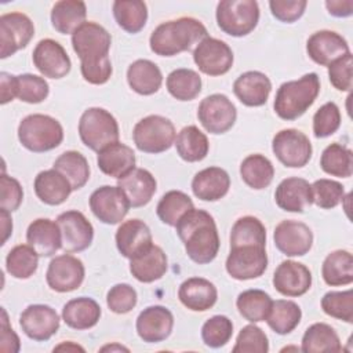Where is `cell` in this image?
<instances>
[{
  "label": "cell",
  "mask_w": 353,
  "mask_h": 353,
  "mask_svg": "<svg viewBox=\"0 0 353 353\" xmlns=\"http://www.w3.org/2000/svg\"><path fill=\"white\" fill-rule=\"evenodd\" d=\"M110 33L97 22H84L72 34V47L80 59L81 76L90 84L101 85L110 79Z\"/></svg>",
  "instance_id": "cell-1"
},
{
  "label": "cell",
  "mask_w": 353,
  "mask_h": 353,
  "mask_svg": "<svg viewBox=\"0 0 353 353\" xmlns=\"http://www.w3.org/2000/svg\"><path fill=\"white\" fill-rule=\"evenodd\" d=\"M175 228L188 256L193 262L205 265L215 259L221 241L216 223L210 212L193 208L178 221Z\"/></svg>",
  "instance_id": "cell-2"
},
{
  "label": "cell",
  "mask_w": 353,
  "mask_h": 353,
  "mask_svg": "<svg viewBox=\"0 0 353 353\" xmlns=\"http://www.w3.org/2000/svg\"><path fill=\"white\" fill-rule=\"evenodd\" d=\"M207 28L196 18L181 17L160 23L150 34V50L160 57H174L189 51L208 37Z\"/></svg>",
  "instance_id": "cell-3"
},
{
  "label": "cell",
  "mask_w": 353,
  "mask_h": 353,
  "mask_svg": "<svg viewBox=\"0 0 353 353\" xmlns=\"http://www.w3.org/2000/svg\"><path fill=\"white\" fill-rule=\"evenodd\" d=\"M320 92V80L316 73H306L298 80L283 83L274 97L276 114L287 121L301 117L316 101Z\"/></svg>",
  "instance_id": "cell-4"
},
{
  "label": "cell",
  "mask_w": 353,
  "mask_h": 353,
  "mask_svg": "<svg viewBox=\"0 0 353 353\" xmlns=\"http://www.w3.org/2000/svg\"><path fill=\"white\" fill-rule=\"evenodd\" d=\"M18 139L21 145L34 153H43L58 148L63 139L61 123L41 113L23 117L18 125Z\"/></svg>",
  "instance_id": "cell-5"
},
{
  "label": "cell",
  "mask_w": 353,
  "mask_h": 353,
  "mask_svg": "<svg viewBox=\"0 0 353 353\" xmlns=\"http://www.w3.org/2000/svg\"><path fill=\"white\" fill-rule=\"evenodd\" d=\"M81 142L91 150L99 152L119 141V124L114 116L103 108H88L79 120Z\"/></svg>",
  "instance_id": "cell-6"
},
{
  "label": "cell",
  "mask_w": 353,
  "mask_h": 353,
  "mask_svg": "<svg viewBox=\"0 0 353 353\" xmlns=\"http://www.w3.org/2000/svg\"><path fill=\"white\" fill-rule=\"evenodd\" d=\"M219 29L233 37L251 33L259 21V6L255 0H222L216 6Z\"/></svg>",
  "instance_id": "cell-7"
},
{
  "label": "cell",
  "mask_w": 353,
  "mask_h": 353,
  "mask_svg": "<svg viewBox=\"0 0 353 353\" xmlns=\"http://www.w3.org/2000/svg\"><path fill=\"white\" fill-rule=\"evenodd\" d=\"M176 138L172 121L160 114H149L141 119L132 131V139L138 150L143 153H161L168 150Z\"/></svg>",
  "instance_id": "cell-8"
},
{
  "label": "cell",
  "mask_w": 353,
  "mask_h": 353,
  "mask_svg": "<svg viewBox=\"0 0 353 353\" xmlns=\"http://www.w3.org/2000/svg\"><path fill=\"white\" fill-rule=\"evenodd\" d=\"M272 150L279 161L290 168L305 167L313 153L309 138L296 128L279 131L273 137Z\"/></svg>",
  "instance_id": "cell-9"
},
{
  "label": "cell",
  "mask_w": 353,
  "mask_h": 353,
  "mask_svg": "<svg viewBox=\"0 0 353 353\" xmlns=\"http://www.w3.org/2000/svg\"><path fill=\"white\" fill-rule=\"evenodd\" d=\"M197 117L201 125L210 134H225L237 119V110L233 102L225 94H211L201 99Z\"/></svg>",
  "instance_id": "cell-10"
},
{
  "label": "cell",
  "mask_w": 353,
  "mask_h": 353,
  "mask_svg": "<svg viewBox=\"0 0 353 353\" xmlns=\"http://www.w3.org/2000/svg\"><path fill=\"white\" fill-rule=\"evenodd\" d=\"M226 272L236 280H252L262 276L268 268L266 247L239 245L232 247L225 263Z\"/></svg>",
  "instance_id": "cell-11"
},
{
  "label": "cell",
  "mask_w": 353,
  "mask_h": 353,
  "mask_svg": "<svg viewBox=\"0 0 353 353\" xmlns=\"http://www.w3.org/2000/svg\"><path fill=\"white\" fill-rule=\"evenodd\" d=\"M34 36L32 19L22 12H7L0 17V58L6 59L25 48Z\"/></svg>",
  "instance_id": "cell-12"
},
{
  "label": "cell",
  "mask_w": 353,
  "mask_h": 353,
  "mask_svg": "<svg viewBox=\"0 0 353 353\" xmlns=\"http://www.w3.org/2000/svg\"><path fill=\"white\" fill-rule=\"evenodd\" d=\"M90 210L106 225L120 223L128 214L130 201L119 186L103 185L95 189L90 196Z\"/></svg>",
  "instance_id": "cell-13"
},
{
  "label": "cell",
  "mask_w": 353,
  "mask_h": 353,
  "mask_svg": "<svg viewBox=\"0 0 353 353\" xmlns=\"http://www.w3.org/2000/svg\"><path fill=\"white\" fill-rule=\"evenodd\" d=\"M233 59L232 48L225 41L210 36L201 40L193 51L196 66L207 76L228 73L233 65Z\"/></svg>",
  "instance_id": "cell-14"
},
{
  "label": "cell",
  "mask_w": 353,
  "mask_h": 353,
  "mask_svg": "<svg viewBox=\"0 0 353 353\" xmlns=\"http://www.w3.org/2000/svg\"><path fill=\"white\" fill-rule=\"evenodd\" d=\"M57 223L62 236V250L65 252H80L87 250L94 239L91 222L77 210H69L58 215Z\"/></svg>",
  "instance_id": "cell-15"
},
{
  "label": "cell",
  "mask_w": 353,
  "mask_h": 353,
  "mask_svg": "<svg viewBox=\"0 0 353 353\" xmlns=\"http://www.w3.org/2000/svg\"><path fill=\"white\" fill-rule=\"evenodd\" d=\"M84 274L85 270L83 262L70 254H63L51 259L47 268L46 280L52 291L70 292L81 285Z\"/></svg>",
  "instance_id": "cell-16"
},
{
  "label": "cell",
  "mask_w": 353,
  "mask_h": 353,
  "mask_svg": "<svg viewBox=\"0 0 353 353\" xmlns=\"http://www.w3.org/2000/svg\"><path fill=\"white\" fill-rule=\"evenodd\" d=\"M273 240L281 254L287 256H302L313 245V232L303 222L285 219L274 228Z\"/></svg>",
  "instance_id": "cell-17"
},
{
  "label": "cell",
  "mask_w": 353,
  "mask_h": 353,
  "mask_svg": "<svg viewBox=\"0 0 353 353\" xmlns=\"http://www.w3.org/2000/svg\"><path fill=\"white\" fill-rule=\"evenodd\" d=\"M33 65L44 76L50 79L65 77L72 68L70 58L65 48L52 39L40 40L32 54Z\"/></svg>",
  "instance_id": "cell-18"
},
{
  "label": "cell",
  "mask_w": 353,
  "mask_h": 353,
  "mask_svg": "<svg viewBox=\"0 0 353 353\" xmlns=\"http://www.w3.org/2000/svg\"><path fill=\"white\" fill-rule=\"evenodd\" d=\"M19 325L25 335L33 341H48L59 328V316L48 305H29L19 316Z\"/></svg>",
  "instance_id": "cell-19"
},
{
  "label": "cell",
  "mask_w": 353,
  "mask_h": 353,
  "mask_svg": "<svg viewBox=\"0 0 353 353\" xmlns=\"http://www.w3.org/2000/svg\"><path fill=\"white\" fill-rule=\"evenodd\" d=\"M174 327V316L165 306L153 305L143 309L137 317L135 328L138 336L146 343L165 341Z\"/></svg>",
  "instance_id": "cell-20"
},
{
  "label": "cell",
  "mask_w": 353,
  "mask_h": 353,
  "mask_svg": "<svg viewBox=\"0 0 353 353\" xmlns=\"http://www.w3.org/2000/svg\"><path fill=\"white\" fill-rule=\"evenodd\" d=\"M273 287L284 296H301L312 287V273L301 262L283 261L273 273Z\"/></svg>",
  "instance_id": "cell-21"
},
{
  "label": "cell",
  "mask_w": 353,
  "mask_h": 353,
  "mask_svg": "<svg viewBox=\"0 0 353 353\" xmlns=\"http://www.w3.org/2000/svg\"><path fill=\"white\" fill-rule=\"evenodd\" d=\"M306 52L317 65L330 66L332 62L350 52V50L347 41L339 33L324 29L314 32L307 39Z\"/></svg>",
  "instance_id": "cell-22"
},
{
  "label": "cell",
  "mask_w": 353,
  "mask_h": 353,
  "mask_svg": "<svg viewBox=\"0 0 353 353\" xmlns=\"http://www.w3.org/2000/svg\"><path fill=\"white\" fill-rule=\"evenodd\" d=\"M114 239L119 252L128 259L145 252L153 244L149 226L137 218L124 221L116 230Z\"/></svg>",
  "instance_id": "cell-23"
},
{
  "label": "cell",
  "mask_w": 353,
  "mask_h": 353,
  "mask_svg": "<svg viewBox=\"0 0 353 353\" xmlns=\"http://www.w3.org/2000/svg\"><path fill=\"white\" fill-rule=\"evenodd\" d=\"M272 91L269 77L258 70H248L240 74L233 83V92L237 99L250 108L262 106L266 103Z\"/></svg>",
  "instance_id": "cell-24"
},
{
  "label": "cell",
  "mask_w": 353,
  "mask_h": 353,
  "mask_svg": "<svg viewBox=\"0 0 353 353\" xmlns=\"http://www.w3.org/2000/svg\"><path fill=\"white\" fill-rule=\"evenodd\" d=\"M274 201L284 211L303 212L313 203L310 183L298 176L285 178L276 188Z\"/></svg>",
  "instance_id": "cell-25"
},
{
  "label": "cell",
  "mask_w": 353,
  "mask_h": 353,
  "mask_svg": "<svg viewBox=\"0 0 353 353\" xmlns=\"http://www.w3.org/2000/svg\"><path fill=\"white\" fill-rule=\"evenodd\" d=\"M178 298L189 310L205 312L215 305L218 291L210 280L203 277H190L179 285Z\"/></svg>",
  "instance_id": "cell-26"
},
{
  "label": "cell",
  "mask_w": 353,
  "mask_h": 353,
  "mask_svg": "<svg viewBox=\"0 0 353 353\" xmlns=\"http://www.w3.org/2000/svg\"><path fill=\"white\" fill-rule=\"evenodd\" d=\"M230 188L229 174L221 167H207L192 179L193 194L203 201H218L225 197Z\"/></svg>",
  "instance_id": "cell-27"
},
{
  "label": "cell",
  "mask_w": 353,
  "mask_h": 353,
  "mask_svg": "<svg viewBox=\"0 0 353 353\" xmlns=\"http://www.w3.org/2000/svg\"><path fill=\"white\" fill-rule=\"evenodd\" d=\"M117 186L127 196L130 205L134 208L146 205L157 189V182L150 171L145 168H134L123 178L117 179Z\"/></svg>",
  "instance_id": "cell-28"
},
{
  "label": "cell",
  "mask_w": 353,
  "mask_h": 353,
  "mask_svg": "<svg viewBox=\"0 0 353 353\" xmlns=\"http://www.w3.org/2000/svg\"><path fill=\"white\" fill-rule=\"evenodd\" d=\"M28 244L39 256H51L62 248V236L57 221L48 218L34 219L26 230Z\"/></svg>",
  "instance_id": "cell-29"
},
{
  "label": "cell",
  "mask_w": 353,
  "mask_h": 353,
  "mask_svg": "<svg viewBox=\"0 0 353 353\" xmlns=\"http://www.w3.org/2000/svg\"><path fill=\"white\" fill-rule=\"evenodd\" d=\"M97 164L105 175L120 179L135 168V153L128 145L117 141L98 152Z\"/></svg>",
  "instance_id": "cell-30"
},
{
  "label": "cell",
  "mask_w": 353,
  "mask_h": 353,
  "mask_svg": "<svg viewBox=\"0 0 353 353\" xmlns=\"http://www.w3.org/2000/svg\"><path fill=\"white\" fill-rule=\"evenodd\" d=\"M33 188L37 199L48 205L65 203L73 190L69 181L54 168L39 172L34 178Z\"/></svg>",
  "instance_id": "cell-31"
},
{
  "label": "cell",
  "mask_w": 353,
  "mask_h": 353,
  "mask_svg": "<svg viewBox=\"0 0 353 353\" xmlns=\"http://www.w3.org/2000/svg\"><path fill=\"white\" fill-rule=\"evenodd\" d=\"M168 269L167 255L161 247L152 244L145 252L130 259V272L141 283L160 280Z\"/></svg>",
  "instance_id": "cell-32"
},
{
  "label": "cell",
  "mask_w": 353,
  "mask_h": 353,
  "mask_svg": "<svg viewBox=\"0 0 353 353\" xmlns=\"http://www.w3.org/2000/svg\"><path fill=\"white\" fill-rule=\"evenodd\" d=\"M99 303L88 296H79L68 301L62 307V320L73 330H88L97 325L101 319Z\"/></svg>",
  "instance_id": "cell-33"
},
{
  "label": "cell",
  "mask_w": 353,
  "mask_h": 353,
  "mask_svg": "<svg viewBox=\"0 0 353 353\" xmlns=\"http://www.w3.org/2000/svg\"><path fill=\"white\" fill-rule=\"evenodd\" d=\"M127 83L139 95L157 92L163 83L160 68L149 59H137L127 69Z\"/></svg>",
  "instance_id": "cell-34"
},
{
  "label": "cell",
  "mask_w": 353,
  "mask_h": 353,
  "mask_svg": "<svg viewBox=\"0 0 353 353\" xmlns=\"http://www.w3.org/2000/svg\"><path fill=\"white\" fill-rule=\"evenodd\" d=\"M51 25L61 34H73L85 22L87 7L81 0H61L52 6Z\"/></svg>",
  "instance_id": "cell-35"
},
{
  "label": "cell",
  "mask_w": 353,
  "mask_h": 353,
  "mask_svg": "<svg viewBox=\"0 0 353 353\" xmlns=\"http://www.w3.org/2000/svg\"><path fill=\"white\" fill-rule=\"evenodd\" d=\"M174 143L179 157L188 163L204 160L210 150L207 135L196 125L183 127L178 132Z\"/></svg>",
  "instance_id": "cell-36"
},
{
  "label": "cell",
  "mask_w": 353,
  "mask_h": 353,
  "mask_svg": "<svg viewBox=\"0 0 353 353\" xmlns=\"http://www.w3.org/2000/svg\"><path fill=\"white\" fill-rule=\"evenodd\" d=\"M321 276L331 287L347 285L353 281V256L346 250H335L323 261Z\"/></svg>",
  "instance_id": "cell-37"
},
{
  "label": "cell",
  "mask_w": 353,
  "mask_h": 353,
  "mask_svg": "<svg viewBox=\"0 0 353 353\" xmlns=\"http://www.w3.org/2000/svg\"><path fill=\"white\" fill-rule=\"evenodd\" d=\"M240 176L247 186L255 190H261L272 183L274 176V167L268 157L259 153H254L241 161Z\"/></svg>",
  "instance_id": "cell-38"
},
{
  "label": "cell",
  "mask_w": 353,
  "mask_h": 353,
  "mask_svg": "<svg viewBox=\"0 0 353 353\" xmlns=\"http://www.w3.org/2000/svg\"><path fill=\"white\" fill-rule=\"evenodd\" d=\"M301 350L305 353L341 352L342 345L336 331L325 323H314L306 328L302 336Z\"/></svg>",
  "instance_id": "cell-39"
},
{
  "label": "cell",
  "mask_w": 353,
  "mask_h": 353,
  "mask_svg": "<svg viewBox=\"0 0 353 353\" xmlns=\"http://www.w3.org/2000/svg\"><path fill=\"white\" fill-rule=\"evenodd\" d=\"M52 168L61 172L70 183L73 190L81 189L90 179V165L87 159L76 150H66L59 154Z\"/></svg>",
  "instance_id": "cell-40"
},
{
  "label": "cell",
  "mask_w": 353,
  "mask_h": 353,
  "mask_svg": "<svg viewBox=\"0 0 353 353\" xmlns=\"http://www.w3.org/2000/svg\"><path fill=\"white\" fill-rule=\"evenodd\" d=\"M302 319V310L294 301L277 299L273 301L266 317L268 325L279 335H287L294 331Z\"/></svg>",
  "instance_id": "cell-41"
},
{
  "label": "cell",
  "mask_w": 353,
  "mask_h": 353,
  "mask_svg": "<svg viewBox=\"0 0 353 353\" xmlns=\"http://www.w3.org/2000/svg\"><path fill=\"white\" fill-rule=\"evenodd\" d=\"M273 299L262 290L251 288L239 294L236 306L239 313L250 323L265 321L272 307Z\"/></svg>",
  "instance_id": "cell-42"
},
{
  "label": "cell",
  "mask_w": 353,
  "mask_h": 353,
  "mask_svg": "<svg viewBox=\"0 0 353 353\" xmlns=\"http://www.w3.org/2000/svg\"><path fill=\"white\" fill-rule=\"evenodd\" d=\"M113 17L123 30L138 33L146 25L148 7L141 0H116L113 3Z\"/></svg>",
  "instance_id": "cell-43"
},
{
  "label": "cell",
  "mask_w": 353,
  "mask_h": 353,
  "mask_svg": "<svg viewBox=\"0 0 353 353\" xmlns=\"http://www.w3.org/2000/svg\"><path fill=\"white\" fill-rule=\"evenodd\" d=\"M239 245L266 247V229L256 216L245 215L233 223L230 230V248Z\"/></svg>",
  "instance_id": "cell-44"
},
{
  "label": "cell",
  "mask_w": 353,
  "mask_h": 353,
  "mask_svg": "<svg viewBox=\"0 0 353 353\" xmlns=\"http://www.w3.org/2000/svg\"><path fill=\"white\" fill-rule=\"evenodd\" d=\"M168 92L178 101H192L201 91V77L193 69H175L165 80Z\"/></svg>",
  "instance_id": "cell-45"
},
{
  "label": "cell",
  "mask_w": 353,
  "mask_h": 353,
  "mask_svg": "<svg viewBox=\"0 0 353 353\" xmlns=\"http://www.w3.org/2000/svg\"><path fill=\"white\" fill-rule=\"evenodd\" d=\"M320 167L331 176L349 178L353 172V153L345 145L334 142L323 150Z\"/></svg>",
  "instance_id": "cell-46"
},
{
  "label": "cell",
  "mask_w": 353,
  "mask_h": 353,
  "mask_svg": "<svg viewBox=\"0 0 353 353\" xmlns=\"http://www.w3.org/2000/svg\"><path fill=\"white\" fill-rule=\"evenodd\" d=\"M193 208V201L186 193L181 190H170L161 196L157 203L156 212L163 223L176 226L178 221Z\"/></svg>",
  "instance_id": "cell-47"
},
{
  "label": "cell",
  "mask_w": 353,
  "mask_h": 353,
  "mask_svg": "<svg viewBox=\"0 0 353 353\" xmlns=\"http://www.w3.org/2000/svg\"><path fill=\"white\" fill-rule=\"evenodd\" d=\"M39 265V254L29 244L15 245L6 258V270L15 279L32 277Z\"/></svg>",
  "instance_id": "cell-48"
},
{
  "label": "cell",
  "mask_w": 353,
  "mask_h": 353,
  "mask_svg": "<svg viewBox=\"0 0 353 353\" xmlns=\"http://www.w3.org/2000/svg\"><path fill=\"white\" fill-rule=\"evenodd\" d=\"M323 312L345 323H353V291H330L321 298Z\"/></svg>",
  "instance_id": "cell-49"
},
{
  "label": "cell",
  "mask_w": 353,
  "mask_h": 353,
  "mask_svg": "<svg viewBox=\"0 0 353 353\" xmlns=\"http://www.w3.org/2000/svg\"><path fill=\"white\" fill-rule=\"evenodd\" d=\"M233 335V323L223 314L210 317L201 327V339L205 346L218 349L225 346Z\"/></svg>",
  "instance_id": "cell-50"
},
{
  "label": "cell",
  "mask_w": 353,
  "mask_h": 353,
  "mask_svg": "<svg viewBox=\"0 0 353 353\" xmlns=\"http://www.w3.org/2000/svg\"><path fill=\"white\" fill-rule=\"evenodd\" d=\"M310 188L313 203L324 210L335 208L345 197L343 185L334 179H317L310 185Z\"/></svg>",
  "instance_id": "cell-51"
},
{
  "label": "cell",
  "mask_w": 353,
  "mask_h": 353,
  "mask_svg": "<svg viewBox=\"0 0 353 353\" xmlns=\"http://www.w3.org/2000/svg\"><path fill=\"white\" fill-rule=\"evenodd\" d=\"M50 92L48 83L44 77L23 73L17 76V98L26 103H40L43 102Z\"/></svg>",
  "instance_id": "cell-52"
},
{
  "label": "cell",
  "mask_w": 353,
  "mask_h": 353,
  "mask_svg": "<svg viewBox=\"0 0 353 353\" xmlns=\"http://www.w3.org/2000/svg\"><path fill=\"white\" fill-rule=\"evenodd\" d=\"M232 350L233 353H266L269 352V339L255 323L248 324L240 330Z\"/></svg>",
  "instance_id": "cell-53"
},
{
  "label": "cell",
  "mask_w": 353,
  "mask_h": 353,
  "mask_svg": "<svg viewBox=\"0 0 353 353\" xmlns=\"http://www.w3.org/2000/svg\"><path fill=\"white\" fill-rule=\"evenodd\" d=\"M341 110L335 102H327L313 116V134L316 138H327L338 131Z\"/></svg>",
  "instance_id": "cell-54"
},
{
  "label": "cell",
  "mask_w": 353,
  "mask_h": 353,
  "mask_svg": "<svg viewBox=\"0 0 353 353\" xmlns=\"http://www.w3.org/2000/svg\"><path fill=\"white\" fill-rule=\"evenodd\" d=\"M138 301L134 287L125 283L113 285L106 294V305L116 314H125L131 312Z\"/></svg>",
  "instance_id": "cell-55"
},
{
  "label": "cell",
  "mask_w": 353,
  "mask_h": 353,
  "mask_svg": "<svg viewBox=\"0 0 353 353\" xmlns=\"http://www.w3.org/2000/svg\"><path fill=\"white\" fill-rule=\"evenodd\" d=\"M352 66L353 58L352 54L347 52L342 58L336 59L328 66V79L330 83L338 91H350L352 88Z\"/></svg>",
  "instance_id": "cell-56"
},
{
  "label": "cell",
  "mask_w": 353,
  "mask_h": 353,
  "mask_svg": "<svg viewBox=\"0 0 353 353\" xmlns=\"http://www.w3.org/2000/svg\"><path fill=\"white\" fill-rule=\"evenodd\" d=\"M0 186V210H6L8 212L18 210L23 199L21 183L15 178L3 174Z\"/></svg>",
  "instance_id": "cell-57"
},
{
  "label": "cell",
  "mask_w": 353,
  "mask_h": 353,
  "mask_svg": "<svg viewBox=\"0 0 353 353\" xmlns=\"http://www.w3.org/2000/svg\"><path fill=\"white\" fill-rule=\"evenodd\" d=\"M307 6L306 0H272L269 1L272 15L280 22L292 23L298 21Z\"/></svg>",
  "instance_id": "cell-58"
},
{
  "label": "cell",
  "mask_w": 353,
  "mask_h": 353,
  "mask_svg": "<svg viewBox=\"0 0 353 353\" xmlns=\"http://www.w3.org/2000/svg\"><path fill=\"white\" fill-rule=\"evenodd\" d=\"M0 350L1 352H10L17 353L19 352L21 342L17 335V332L11 328L7 319V312L4 307H1V336H0Z\"/></svg>",
  "instance_id": "cell-59"
},
{
  "label": "cell",
  "mask_w": 353,
  "mask_h": 353,
  "mask_svg": "<svg viewBox=\"0 0 353 353\" xmlns=\"http://www.w3.org/2000/svg\"><path fill=\"white\" fill-rule=\"evenodd\" d=\"M0 88H1V105L8 103L14 98H17V76L1 72L0 73Z\"/></svg>",
  "instance_id": "cell-60"
},
{
  "label": "cell",
  "mask_w": 353,
  "mask_h": 353,
  "mask_svg": "<svg viewBox=\"0 0 353 353\" xmlns=\"http://www.w3.org/2000/svg\"><path fill=\"white\" fill-rule=\"evenodd\" d=\"M325 7L332 17L346 18L353 14V1L352 0H328Z\"/></svg>",
  "instance_id": "cell-61"
},
{
  "label": "cell",
  "mask_w": 353,
  "mask_h": 353,
  "mask_svg": "<svg viewBox=\"0 0 353 353\" xmlns=\"http://www.w3.org/2000/svg\"><path fill=\"white\" fill-rule=\"evenodd\" d=\"M11 212L6 210H0V218H1V229H3V240L1 244H6L8 237L12 233V219H11Z\"/></svg>",
  "instance_id": "cell-62"
},
{
  "label": "cell",
  "mask_w": 353,
  "mask_h": 353,
  "mask_svg": "<svg viewBox=\"0 0 353 353\" xmlns=\"http://www.w3.org/2000/svg\"><path fill=\"white\" fill-rule=\"evenodd\" d=\"M55 350H70V352H77V350H80V352H84V347L83 346H80V345H76V343H73L72 341H66V342H62L61 345H58V346H55L54 347V352Z\"/></svg>",
  "instance_id": "cell-63"
},
{
  "label": "cell",
  "mask_w": 353,
  "mask_h": 353,
  "mask_svg": "<svg viewBox=\"0 0 353 353\" xmlns=\"http://www.w3.org/2000/svg\"><path fill=\"white\" fill-rule=\"evenodd\" d=\"M106 350H110V352H114V350H125L128 352L127 347L119 345V343H112V345H106V346H102L101 347V352H106Z\"/></svg>",
  "instance_id": "cell-64"
}]
</instances>
